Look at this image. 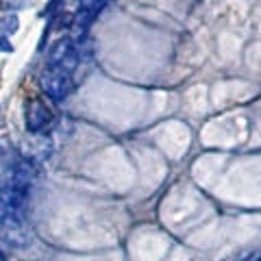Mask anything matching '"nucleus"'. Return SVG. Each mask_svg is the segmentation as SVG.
<instances>
[{"label": "nucleus", "mask_w": 261, "mask_h": 261, "mask_svg": "<svg viewBox=\"0 0 261 261\" xmlns=\"http://www.w3.org/2000/svg\"><path fill=\"white\" fill-rule=\"evenodd\" d=\"M33 181V170L27 161L15 166L11 174L0 183V238L11 246H27V218L24 207L29 198V185Z\"/></svg>", "instance_id": "1"}, {"label": "nucleus", "mask_w": 261, "mask_h": 261, "mask_svg": "<svg viewBox=\"0 0 261 261\" xmlns=\"http://www.w3.org/2000/svg\"><path fill=\"white\" fill-rule=\"evenodd\" d=\"M42 85H44V92L50 96L53 100H63L72 89L70 72H65L61 68H48V72L42 76Z\"/></svg>", "instance_id": "2"}, {"label": "nucleus", "mask_w": 261, "mask_h": 261, "mask_svg": "<svg viewBox=\"0 0 261 261\" xmlns=\"http://www.w3.org/2000/svg\"><path fill=\"white\" fill-rule=\"evenodd\" d=\"M50 111H48V107L42 102V100H31L29 107H27V126L29 130H33V133H37V130L46 128L48 124H50Z\"/></svg>", "instance_id": "3"}, {"label": "nucleus", "mask_w": 261, "mask_h": 261, "mask_svg": "<svg viewBox=\"0 0 261 261\" xmlns=\"http://www.w3.org/2000/svg\"><path fill=\"white\" fill-rule=\"evenodd\" d=\"M72 50H74V48H72L70 39H59V42H55L53 48H50V53H48V68H55V65H59Z\"/></svg>", "instance_id": "4"}, {"label": "nucleus", "mask_w": 261, "mask_h": 261, "mask_svg": "<svg viewBox=\"0 0 261 261\" xmlns=\"http://www.w3.org/2000/svg\"><path fill=\"white\" fill-rule=\"evenodd\" d=\"M18 18L15 15H7V18L0 20V29H3V33H7V35H11V33L18 31Z\"/></svg>", "instance_id": "5"}, {"label": "nucleus", "mask_w": 261, "mask_h": 261, "mask_svg": "<svg viewBox=\"0 0 261 261\" xmlns=\"http://www.w3.org/2000/svg\"><path fill=\"white\" fill-rule=\"evenodd\" d=\"M13 46L9 44V39L7 37H0V53H11Z\"/></svg>", "instance_id": "6"}, {"label": "nucleus", "mask_w": 261, "mask_h": 261, "mask_svg": "<svg viewBox=\"0 0 261 261\" xmlns=\"http://www.w3.org/2000/svg\"><path fill=\"white\" fill-rule=\"evenodd\" d=\"M7 3H9L11 7H20V5H24V3H27V0H7Z\"/></svg>", "instance_id": "7"}, {"label": "nucleus", "mask_w": 261, "mask_h": 261, "mask_svg": "<svg viewBox=\"0 0 261 261\" xmlns=\"http://www.w3.org/2000/svg\"><path fill=\"white\" fill-rule=\"evenodd\" d=\"M0 261H7V257H5V252H0Z\"/></svg>", "instance_id": "8"}, {"label": "nucleus", "mask_w": 261, "mask_h": 261, "mask_svg": "<svg viewBox=\"0 0 261 261\" xmlns=\"http://www.w3.org/2000/svg\"><path fill=\"white\" fill-rule=\"evenodd\" d=\"M0 154H3V148H0Z\"/></svg>", "instance_id": "9"}]
</instances>
